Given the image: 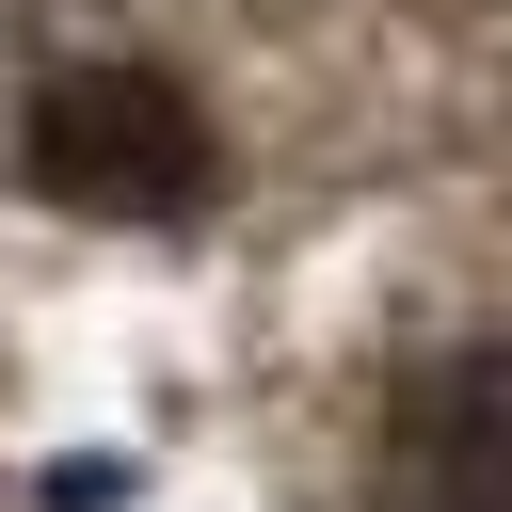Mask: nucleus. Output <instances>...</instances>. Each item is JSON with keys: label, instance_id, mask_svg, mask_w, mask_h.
<instances>
[{"label": "nucleus", "instance_id": "nucleus-2", "mask_svg": "<svg viewBox=\"0 0 512 512\" xmlns=\"http://www.w3.org/2000/svg\"><path fill=\"white\" fill-rule=\"evenodd\" d=\"M368 512H512V352H432L384 416V496Z\"/></svg>", "mask_w": 512, "mask_h": 512}, {"label": "nucleus", "instance_id": "nucleus-1", "mask_svg": "<svg viewBox=\"0 0 512 512\" xmlns=\"http://www.w3.org/2000/svg\"><path fill=\"white\" fill-rule=\"evenodd\" d=\"M16 176L96 224H176L208 192V112L176 64H48L16 96Z\"/></svg>", "mask_w": 512, "mask_h": 512}]
</instances>
